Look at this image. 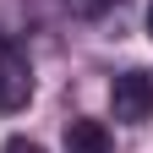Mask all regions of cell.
<instances>
[{
	"label": "cell",
	"instance_id": "cell-5",
	"mask_svg": "<svg viewBox=\"0 0 153 153\" xmlns=\"http://www.w3.org/2000/svg\"><path fill=\"white\" fill-rule=\"evenodd\" d=\"M0 153H44V148H38V142H33V137H11V142H6V148H0Z\"/></svg>",
	"mask_w": 153,
	"mask_h": 153
},
{
	"label": "cell",
	"instance_id": "cell-4",
	"mask_svg": "<svg viewBox=\"0 0 153 153\" xmlns=\"http://www.w3.org/2000/svg\"><path fill=\"white\" fill-rule=\"evenodd\" d=\"M109 6H120V0H71V11H76V16H104Z\"/></svg>",
	"mask_w": 153,
	"mask_h": 153
},
{
	"label": "cell",
	"instance_id": "cell-1",
	"mask_svg": "<svg viewBox=\"0 0 153 153\" xmlns=\"http://www.w3.org/2000/svg\"><path fill=\"white\" fill-rule=\"evenodd\" d=\"M27 99H33V66L11 38H0V115L27 109Z\"/></svg>",
	"mask_w": 153,
	"mask_h": 153
},
{
	"label": "cell",
	"instance_id": "cell-6",
	"mask_svg": "<svg viewBox=\"0 0 153 153\" xmlns=\"http://www.w3.org/2000/svg\"><path fill=\"white\" fill-rule=\"evenodd\" d=\"M148 33H153V6H148Z\"/></svg>",
	"mask_w": 153,
	"mask_h": 153
},
{
	"label": "cell",
	"instance_id": "cell-2",
	"mask_svg": "<svg viewBox=\"0 0 153 153\" xmlns=\"http://www.w3.org/2000/svg\"><path fill=\"white\" fill-rule=\"evenodd\" d=\"M109 109H115V120H126V126L153 120V76H142V71L115 76V88H109Z\"/></svg>",
	"mask_w": 153,
	"mask_h": 153
},
{
	"label": "cell",
	"instance_id": "cell-3",
	"mask_svg": "<svg viewBox=\"0 0 153 153\" xmlns=\"http://www.w3.org/2000/svg\"><path fill=\"white\" fill-rule=\"evenodd\" d=\"M66 148L71 153H109V131L99 120H71L66 126Z\"/></svg>",
	"mask_w": 153,
	"mask_h": 153
}]
</instances>
